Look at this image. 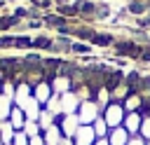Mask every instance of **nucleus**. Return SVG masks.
Returning a JSON list of instances; mask_svg holds the SVG:
<instances>
[{
  "mask_svg": "<svg viewBox=\"0 0 150 145\" xmlns=\"http://www.w3.org/2000/svg\"><path fill=\"white\" fill-rule=\"evenodd\" d=\"M105 124H110L112 129H117V124L124 119V108L120 105V103H110L108 108H105Z\"/></svg>",
  "mask_w": 150,
  "mask_h": 145,
  "instance_id": "f257e3e1",
  "label": "nucleus"
},
{
  "mask_svg": "<svg viewBox=\"0 0 150 145\" xmlns=\"http://www.w3.org/2000/svg\"><path fill=\"white\" fill-rule=\"evenodd\" d=\"M12 23H16V16H12V19H2V21H0L2 28H5V26H12Z\"/></svg>",
  "mask_w": 150,
  "mask_h": 145,
  "instance_id": "f8f14e48",
  "label": "nucleus"
},
{
  "mask_svg": "<svg viewBox=\"0 0 150 145\" xmlns=\"http://www.w3.org/2000/svg\"><path fill=\"white\" fill-rule=\"evenodd\" d=\"M105 126H108V124H105V119L96 117V133H98V136H105Z\"/></svg>",
  "mask_w": 150,
  "mask_h": 145,
  "instance_id": "1a4fd4ad",
  "label": "nucleus"
},
{
  "mask_svg": "<svg viewBox=\"0 0 150 145\" xmlns=\"http://www.w3.org/2000/svg\"><path fill=\"white\" fill-rule=\"evenodd\" d=\"M145 9H148V5H143V2H131L129 5V12H134V14H141Z\"/></svg>",
  "mask_w": 150,
  "mask_h": 145,
  "instance_id": "6e6552de",
  "label": "nucleus"
},
{
  "mask_svg": "<svg viewBox=\"0 0 150 145\" xmlns=\"http://www.w3.org/2000/svg\"><path fill=\"white\" fill-rule=\"evenodd\" d=\"M141 122H143V117H141L138 112H127V117H124V129H127V133L138 136V131H141Z\"/></svg>",
  "mask_w": 150,
  "mask_h": 145,
  "instance_id": "f03ea898",
  "label": "nucleus"
},
{
  "mask_svg": "<svg viewBox=\"0 0 150 145\" xmlns=\"http://www.w3.org/2000/svg\"><path fill=\"white\" fill-rule=\"evenodd\" d=\"M120 82H122V72H120V70H110V72L105 75V89H108V91H115Z\"/></svg>",
  "mask_w": 150,
  "mask_h": 145,
  "instance_id": "20e7f679",
  "label": "nucleus"
},
{
  "mask_svg": "<svg viewBox=\"0 0 150 145\" xmlns=\"http://www.w3.org/2000/svg\"><path fill=\"white\" fill-rule=\"evenodd\" d=\"M110 145H127L129 143V133H127V129H112V133H110V140H108Z\"/></svg>",
  "mask_w": 150,
  "mask_h": 145,
  "instance_id": "7ed1b4c3",
  "label": "nucleus"
},
{
  "mask_svg": "<svg viewBox=\"0 0 150 145\" xmlns=\"http://www.w3.org/2000/svg\"><path fill=\"white\" fill-rule=\"evenodd\" d=\"M84 37H89L94 44H103V47L115 42V40H112V35H98V33H89V35H84Z\"/></svg>",
  "mask_w": 150,
  "mask_h": 145,
  "instance_id": "423d86ee",
  "label": "nucleus"
},
{
  "mask_svg": "<svg viewBox=\"0 0 150 145\" xmlns=\"http://www.w3.org/2000/svg\"><path fill=\"white\" fill-rule=\"evenodd\" d=\"M138 136H141L143 140H150V117H143V122H141V131H138Z\"/></svg>",
  "mask_w": 150,
  "mask_h": 145,
  "instance_id": "0eeeda50",
  "label": "nucleus"
},
{
  "mask_svg": "<svg viewBox=\"0 0 150 145\" xmlns=\"http://www.w3.org/2000/svg\"><path fill=\"white\" fill-rule=\"evenodd\" d=\"M96 145H108V143H105V140H98V143H96Z\"/></svg>",
  "mask_w": 150,
  "mask_h": 145,
  "instance_id": "dca6fc26",
  "label": "nucleus"
},
{
  "mask_svg": "<svg viewBox=\"0 0 150 145\" xmlns=\"http://www.w3.org/2000/svg\"><path fill=\"white\" fill-rule=\"evenodd\" d=\"M73 49L75 51H89V47H84V44H73Z\"/></svg>",
  "mask_w": 150,
  "mask_h": 145,
  "instance_id": "2eb2a0df",
  "label": "nucleus"
},
{
  "mask_svg": "<svg viewBox=\"0 0 150 145\" xmlns=\"http://www.w3.org/2000/svg\"><path fill=\"white\" fill-rule=\"evenodd\" d=\"M35 44H38V47H49V40H45V37H40V40H35Z\"/></svg>",
  "mask_w": 150,
  "mask_h": 145,
  "instance_id": "4468645a",
  "label": "nucleus"
},
{
  "mask_svg": "<svg viewBox=\"0 0 150 145\" xmlns=\"http://www.w3.org/2000/svg\"><path fill=\"white\" fill-rule=\"evenodd\" d=\"M117 51H120V54H127V56H138L141 47H136L134 42H120V44H117Z\"/></svg>",
  "mask_w": 150,
  "mask_h": 145,
  "instance_id": "39448f33",
  "label": "nucleus"
},
{
  "mask_svg": "<svg viewBox=\"0 0 150 145\" xmlns=\"http://www.w3.org/2000/svg\"><path fill=\"white\" fill-rule=\"evenodd\" d=\"M16 40H12V37H0V47H7V44H14Z\"/></svg>",
  "mask_w": 150,
  "mask_h": 145,
  "instance_id": "ddd939ff",
  "label": "nucleus"
},
{
  "mask_svg": "<svg viewBox=\"0 0 150 145\" xmlns=\"http://www.w3.org/2000/svg\"><path fill=\"white\" fill-rule=\"evenodd\" d=\"M47 21H49V23H54V26H63V23H66L61 16H47Z\"/></svg>",
  "mask_w": 150,
  "mask_h": 145,
  "instance_id": "9b49d317",
  "label": "nucleus"
},
{
  "mask_svg": "<svg viewBox=\"0 0 150 145\" xmlns=\"http://www.w3.org/2000/svg\"><path fill=\"white\" fill-rule=\"evenodd\" d=\"M145 145H150V140H145Z\"/></svg>",
  "mask_w": 150,
  "mask_h": 145,
  "instance_id": "f3484780",
  "label": "nucleus"
},
{
  "mask_svg": "<svg viewBox=\"0 0 150 145\" xmlns=\"http://www.w3.org/2000/svg\"><path fill=\"white\" fill-rule=\"evenodd\" d=\"M127 145H145V140H143V138H141V136H131V138H129V143H127Z\"/></svg>",
  "mask_w": 150,
  "mask_h": 145,
  "instance_id": "9d476101",
  "label": "nucleus"
}]
</instances>
